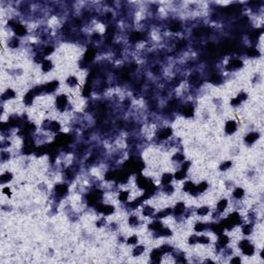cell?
I'll use <instances>...</instances> for the list:
<instances>
[{"label":"cell","instance_id":"cell-1","mask_svg":"<svg viewBox=\"0 0 264 264\" xmlns=\"http://www.w3.org/2000/svg\"><path fill=\"white\" fill-rule=\"evenodd\" d=\"M56 103H57V107L58 109H64V107L67 104V97L65 95H59L57 97V100H56Z\"/></svg>","mask_w":264,"mask_h":264},{"label":"cell","instance_id":"cell-2","mask_svg":"<svg viewBox=\"0 0 264 264\" xmlns=\"http://www.w3.org/2000/svg\"><path fill=\"white\" fill-rule=\"evenodd\" d=\"M236 129H237V126H236V123H235L234 121L227 122V124H226V127H225V131H226L228 134L234 133L235 131H236Z\"/></svg>","mask_w":264,"mask_h":264},{"label":"cell","instance_id":"cell-3","mask_svg":"<svg viewBox=\"0 0 264 264\" xmlns=\"http://www.w3.org/2000/svg\"><path fill=\"white\" fill-rule=\"evenodd\" d=\"M58 86H59V83L56 81H51V83H49V84H47L45 86V91L47 92V93H52V92H54L55 90L57 89Z\"/></svg>","mask_w":264,"mask_h":264},{"label":"cell","instance_id":"cell-4","mask_svg":"<svg viewBox=\"0 0 264 264\" xmlns=\"http://www.w3.org/2000/svg\"><path fill=\"white\" fill-rule=\"evenodd\" d=\"M14 31H15V33L18 35V36H23V35L26 34V29H25V27L23 25H20V24H16L15 26H14Z\"/></svg>","mask_w":264,"mask_h":264},{"label":"cell","instance_id":"cell-5","mask_svg":"<svg viewBox=\"0 0 264 264\" xmlns=\"http://www.w3.org/2000/svg\"><path fill=\"white\" fill-rule=\"evenodd\" d=\"M172 180H173V174L168 172L164 173L162 175V178H161V182H162L163 185H169L172 182Z\"/></svg>","mask_w":264,"mask_h":264},{"label":"cell","instance_id":"cell-6","mask_svg":"<svg viewBox=\"0 0 264 264\" xmlns=\"http://www.w3.org/2000/svg\"><path fill=\"white\" fill-rule=\"evenodd\" d=\"M15 97H16L15 91H12V90H6V91L2 94L1 98H2V100H10V99L15 98Z\"/></svg>","mask_w":264,"mask_h":264},{"label":"cell","instance_id":"cell-7","mask_svg":"<svg viewBox=\"0 0 264 264\" xmlns=\"http://www.w3.org/2000/svg\"><path fill=\"white\" fill-rule=\"evenodd\" d=\"M94 57H95V52H94V50L93 49H89L86 52V54H85L84 59H85V61H86V62H91L92 60L94 59Z\"/></svg>","mask_w":264,"mask_h":264},{"label":"cell","instance_id":"cell-8","mask_svg":"<svg viewBox=\"0 0 264 264\" xmlns=\"http://www.w3.org/2000/svg\"><path fill=\"white\" fill-rule=\"evenodd\" d=\"M149 227H150V229L153 230V231H159V230L163 228V225L160 221H154V222L151 223Z\"/></svg>","mask_w":264,"mask_h":264},{"label":"cell","instance_id":"cell-9","mask_svg":"<svg viewBox=\"0 0 264 264\" xmlns=\"http://www.w3.org/2000/svg\"><path fill=\"white\" fill-rule=\"evenodd\" d=\"M161 256H162V252H161V250L155 249L153 252L151 253V259L153 260V261H159L160 258H161Z\"/></svg>","mask_w":264,"mask_h":264},{"label":"cell","instance_id":"cell-10","mask_svg":"<svg viewBox=\"0 0 264 264\" xmlns=\"http://www.w3.org/2000/svg\"><path fill=\"white\" fill-rule=\"evenodd\" d=\"M67 192V186L65 185V184H60V185H58L57 187H56V193H57L58 195H64V194H66Z\"/></svg>","mask_w":264,"mask_h":264},{"label":"cell","instance_id":"cell-11","mask_svg":"<svg viewBox=\"0 0 264 264\" xmlns=\"http://www.w3.org/2000/svg\"><path fill=\"white\" fill-rule=\"evenodd\" d=\"M184 210H185V205H184V203L180 202L174 206L173 212H174L175 216H178V215H182L184 212Z\"/></svg>","mask_w":264,"mask_h":264},{"label":"cell","instance_id":"cell-12","mask_svg":"<svg viewBox=\"0 0 264 264\" xmlns=\"http://www.w3.org/2000/svg\"><path fill=\"white\" fill-rule=\"evenodd\" d=\"M171 133H172V132H171L170 128L163 129L160 133H159V138H160V139H166V138H168L169 136L171 135Z\"/></svg>","mask_w":264,"mask_h":264},{"label":"cell","instance_id":"cell-13","mask_svg":"<svg viewBox=\"0 0 264 264\" xmlns=\"http://www.w3.org/2000/svg\"><path fill=\"white\" fill-rule=\"evenodd\" d=\"M242 250V253H244L246 256H252L253 254L255 253V249L253 246H251V244H248V246H246V247L244 248Z\"/></svg>","mask_w":264,"mask_h":264},{"label":"cell","instance_id":"cell-14","mask_svg":"<svg viewBox=\"0 0 264 264\" xmlns=\"http://www.w3.org/2000/svg\"><path fill=\"white\" fill-rule=\"evenodd\" d=\"M227 205H228V201L226 199H221L219 201V203L217 204V208L219 212H224L226 208H227Z\"/></svg>","mask_w":264,"mask_h":264},{"label":"cell","instance_id":"cell-15","mask_svg":"<svg viewBox=\"0 0 264 264\" xmlns=\"http://www.w3.org/2000/svg\"><path fill=\"white\" fill-rule=\"evenodd\" d=\"M186 175H187V171H184V170H182V169H180V170L176 171V172L173 174V178H175L176 181H182L186 178Z\"/></svg>","mask_w":264,"mask_h":264},{"label":"cell","instance_id":"cell-16","mask_svg":"<svg viewBox=\"0 0 264 264\" xmlns=\"http://www.w3.org/2000/svg\"><path fill=\"white\" fill-rule=\"evenodd\" d=\"M218 242H219V244L221 246V247H225V246H226V244L229 242V237L226 236V235H224L222 233V234H220L219 240H218Z\"/></svg>","mask_w":264,"mask_h":264},{"label":"cell","instance_id":"cell-17","mask_svg":"<svg viewBox=\"0 0 264 264\" xmlns=\"http://www.w3.org/2000/svg\"><path fill=\"white\" fill-rule=\"evenodd\" d=\"M41 69L45 72L50 71L52 69V62L50 60H43L41 63Z\"/></svg>","mask_w":264,"mask_h":264},{"label":"cell","instance_id":"cell-18","mask_svg":"<svg viewBox=\"0 0 264 264\" xmlns=\"http://www.w3.org/2000/svg\"><path fill=\"white\" fill-rule=\"evenodd\" d=\"M12 173H10V172L2 173L1 176H0V181H1V183L2 184L8 183V182L12 181Z\"/></svg>","mask_w":264,"mask_h":264},{"label":"cell","instance_id":"cell-19","mask_svg":"<svg viewBox=\"0 0 264 264\" xmlns=\"http://www.w3.org/2000/svg\"><path fill=\"white\" fill-rule=\"evenodd\" d=\"M257 138H258V134L256 133V132H252V133H249L247 135V137H246V141L249 143H254V141L257 140Z\"/></svg>","mask_w":264,"mask_h":264},{"label":"cell","instance_id":"cell-20","mask_svg":"<svg viewBox=\"0 0 264 264\" xmlns=\"http://www.w3.org/2000/svg\"><path fill=\"white\" fill-rule=\"evenodd\" d=\"M194 114V107L192 105H187L184 107V115L186 117H192Z\"/></svg>","mask_w":264,"mask_h":264},{"label":"cell","instance_id":"cell-21","mask_svg":"<svg viewBox=\"0 0 264 264\" xmlns=\"http://www.w3.org/2000/svg\"><path fill=\"white\" fill-rule=\"evenodd\" d=\"M50 130L54 133H58L60 131V124L58 122H52L50 124Z\"/></svg>","mask_w":264,"mask_h":264},{"label":"cell","instance_id":"cell-22","mask_svg":"<svg viewBox=\"0 0 264 264\" xmlns=\"http://www.w3.org/2000/svg\"><path fill=\"white\" fill-rule=\"evenodd\" d=\"M208 212H210L208 206H201L197 210V215L203 217V216H206L208 214Z\"/></svg>","mask_w":264,"mask_h":264},{"label":"cell","instance_id":"cell-23","mask_svg":"<svg viewBox=\"0 0 264 264\" xmlns=\"http://www.w3.org/2000/svg\"><path fill=\"white\" fill-rule=\"evenodd\" d=\"M154 212H155V210H154L152 206H149V205H146V206L143 207V216H151L153 215Z\"/></svg>","mask_w":264,"mask_h":264},{"label":"cell","instance_id":"cell-24","mask_svg":"<svg viewBox=\"0 0 264 264\" xmlns=\"http://www.w3.org/2000/svg\"><path fill=\"white\" fill-rule=\"evenodd\" d=\"M141 34L139 32H133L132 34H131L130 36V40L132 42H137V41H140L141 39Z\"/></svg>","mask_w":264,"mask_h":264},{"label":"cell","instance_id":"cell-25","mask_svg":"<svg viewBox=\"0 0 264 264\" xmlns=\"http://www.w3.org/2000/svg\"><path fill=\"white\" fill-rule=\"evenodd\" d=\"M171 208H165L163 210L162 212H159L158 215H157V218H164V217H167V216L171 215Z\"/></svg>","mask_w":264,"mask_h":264},{"label":"cell","instance_id":"cell-26","mask_svg":"<svg viewBox=\"0 0 264 264\" xmlns=\"http://www.w3.org/2000/svg\"><path fill=\"white\" fill-rule=\"evenodd\" d=\"M128 198H129V192L126 190L121 191L120 194H119V200L120 201H126Z\"/></svg>","mask_w":264,"mask_h":264},{"label":"cell","instance_id":"cell-27","mask_svg":"<svg viewBox=\"0 0 264 264\" xmlns=\"http://www.w3.org/2000/svg\"><path fill=\"white\" fill-rule=\"evenodd\" d=\"M244 195V192L242 188H237V189H235V190L233 191V196H234L235 198H238V199H240V198H242Z\"/></svg>","mask_w":264,"mask_h":264},{"label":"cell","instance_id":"cell-28","mask_svg":"<svg viewBox=\"0 0 264 264\" xmlns=\"http://www.w3.org/2000/svg\"><path fill=\"white\" fill-rule=\"evenodd\" d=\"M143 251H145V248H143V246H138V247L134 248V250H133V255H134L135 257L140 256V255L143 253Z\"/></svg>","mask_w":264,"mask_h":264},{"label":"cell","instance_id":"cell-29","mask_svg":"<svg viewBox=\"0 0 264 264\" xmlns=\"http://www.w3.org/2000/svg\"><path fill=\"white\" fill-rule=\"evenodd\" d=\"M205 228H206V225H205L204 223H201V222L196 223V225H195V231H197V232H203V231H204Z\"/></svg>","mask_w":264,"mask_h":264},{"label":"cell","instance_id":"cell-30","mask_svg":"<svg viewBox=\"0 0 264 264\" xmlns=\"http://www.w3.org/2000/svg\"><path fill=\"white\" fill-rule=\"evenodd\" d=\"M181 28H182V26H181V24L178 22H173L172 24L170 25V30L172 32H178L181 30Z\"/></svg>","mask_w":264,"mask_h":264},{"label":"cell","instance_id":"cell-31","mask_svg":"<svg viewBox=\"0 0 264 264\" xmlns=\"http://www.w3.org/2000/svg\"><path fill=\"white\" fill-rule=\"evenodd\" d=\"M77 77H73V75L69 77L68 79H67V81H66V84L68 85V86H70V87H74L75 85H77Z\"/></svg>","mask_w":264,"mask_h":264},{"label":"cell","instance_id":"cell-32","mask_svg":"<svg viewBox=\"0 0 264 264\" xmlns=\"http://www.w3.org/2000/svg\"><path fill=\"white\" fill-rule=\"evenodd\" d=\"M198 242L199 244H208L210 242V237L206 236V235H202V236H199L198 237Z\"/></svg>","mask_w":264,"mask_h":264},{"label":"cell","instance_id":"cell-33","mask_svg":"<svg viewBox=\"0 0 264 264\" xmlns=\"http://www.w3.org/2000/svg\"><path fill=\"white\" fill-rule=\"evenodd\" d=\"M251 232H252V225L247 224L242 228V233L244 234H251Z\"/></svg>","mask_w":264,"mask_h":264},{"label":"cell","instance_id":"cell-34","mask_svg":"<svg viewBox=\"0 0 264 264\" xmlns=\"http://www.w3.org/2000/svg\"><path fill=\"white\" fill-rule=\"evenodd\" d=\"M53 52H54V48L53 47H45V50H43V55L45 56H50L51 54H53Z\"/></svg>","mask_w":264,"mask_h":264},{"label":"cell","instance_id":"cell-35","mask_svg":"<svg viewBox=\"0 0 264 264\" xmlns=\"http://www.w3.org/2000/svg\"><path fill=\"white\" fill-rule=\"evenodd\" d=\"M231 164L232 163L230 162V161H228V162H224L222 165L220 166V168H221V170H226V169H228V168L231 167Z\"/></svg>","mask_w":264,"mask_h":264},{"label":"cell","instance_id":"cell-36","mask_svg":"<svg viewBox=\"0 0 264 264\" xmlns=\"http://www.w3.org/2000/svg\"><path fill=\"white\" fill-rule=\"evenodd\" d=\"M136 242H137V237H136L135 235H132V236H130L128 238V244H134Z\"/></svg>","mask_w":264,"mask_h":264},{"label":"cell","instance_id":"cell-37","mask_svg":"<svg viewBox=\"0 0 264 264\" xmlns=\"http://www.w3.org/2000/svg\"><path fill=\"white\" fill-rule=\"evenodd\" d=\"M231 262H240V260L238 258H236V259H232Z\"/></svg>","mask_w":264,"mask_h":264}]
</instances>
